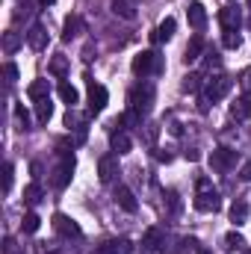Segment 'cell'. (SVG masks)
<instances>
[{
	"instance_id": "cell-36",
	"label": "cell",
	"mask_w": 251,
	"mask_h": 254,
	"mask_svg": "<svg viewBox=\"0 0 251 254\" xmlns=\"http://www.w3.org/2000/svg\"><path fill=\"white\" fill-rule=\"evenodd\" d=\"M3 77H6V83H15V80H18V68L12 63H6L3 65Z\"/></svg>"
},
{
	"instance_id": "cell-14",
	"label": "cell",
	"mask_w": 251,
	"mask_h": 254,
	"mask_svg": "<svg viewBox=\"0 0 251 254\" xmlns=\"http://www.w3.org/2000/svg\"><path fill=\"white\" fill-rule=\"evenodd\" d=\"M110 145H113V151H116V154H127V151L133 148V139L127 136L122 127H119V130H113V133H110Z\"/></svg>"
},
{
	"instance_id": "cell-18",
	"label": "cell",
	"mask_w": 251,
	"mask_h": 254,
	"mask_svg": "<svg viewBox=\"0 0 251 254\" xmlns=\"http://www.w3.org/2000/svg\"><path fill=\"white\" fill-rule=\"evenodd\" d=\"M51 116H54V104H51V98L36 101V122H39V125H48Z\"/></svg>"
},
{
	"instance_id": "cell-32",
	"label": "cell",
	"mask_w": 251,
	"mask_h": 254,
	"mask_svg": "<svg viewBox=\"0 0 251 254\" xmlns=\"http://www.w3.org/2000/svg\"><path fill=\"white\" fill-rule=\"evenodd\" d=\"M12 175H15L12 163H3V192H9V190H12Z\"/></svg>"
},
{
	"instance_id": "cell-19",
	"label": "cell",
	"mask_w": 251,
	"mask_h": 254,
	"mask_svg": "<svg viewBox=\"0 0 251 254\" xmlns=\"http://www.w3.org/2000/svg\"><path fill=\"white\" fill-rule=\"evenodd\" d=\"M201 51H204V39H201V36H195V39L187 45V51H184V63H187V65L195 63V60L201 57Z\"/></svg>"
},
{
	"instance_id": "cell-4",
	"label": "cell",
	"mask_w": 251,
	"mask_h": 254,
	"mask_svg": "<svg viewBox=\"0 0 251 254\" xmlns=\"http://www.w3.org/2000/svg\"><path fill=\"white\" fill-rule=\"evenodd\" d=\"M74 175V154L71 151H60V166L54 169V187L57 190H65L68 181Z\"/></svg>"
},
{
	"instance_id": "cell-1",
	"label": "cell",
	"mask_w": 251,
	"mask_h": 254,
	"mask_svg": "<svg viewBox=\"0 0 251 254\" xmlns=\"http://www.w3.org/2000/svg\"><path fill=\"white\" fill-rule=\"evenodd\" d=\"M192 204L201 213H216L222 207V198H219V190L213 187V181H207V178L198 181V192H195V201Z\"/></svg>"
},
{
	"instance_id": "cell-16",
	"label": "cell",
	"mask_w": 251,
	"mask_h": 254,
	"mask_svg": "<svg viewBox=\"0 0 251 254\" xmlns=\"http://www.w3.org/2000/svg\"><path fill=\"white\" fill-rule=\"evenodd\" d=\"M27 95H30V101H45V98H51V83L48 80H33Z\"/></svg>"
},
{
	"instance_id": "cell-17",
	"label": "cell",
	"mask_w": 251,
	"mask_h": 254,
	"mask_svg": "<svg viewBox=\"0 0 251 254\" xmlns=\"http://www.w3.org/2000/svg\"><path fill=\"white\" fill-rule=\"evenodd\" d=\"M175 27H178V24H175V18H166V21L154 30V42H169V39L175 36Z\"/></svg>"
},
{
	"instance_id": "cell-39",
	"label": "cell",
	"mask_w": 251,
	"mask_h": 254,
	"mask_svg": "<svg viewBox=\"0 0 251 254\" xmlns=\"http://www.w3.org/2000/svg\"><path fill=\"white\" fill-rule=\"evenodd\" d=\"M54 3H57V0H39V6H42V9H48V6H54Z\"/></svg>"
},
{
	"instance_id": "cell-12",
	"label": "cell",
	"mask_w": 251,
	"mask_h": 254,
	"mask_svg": "<svg viewBox=\"0 0 251 254\" xmlns=\"http://www.w3.org/2000/svg\"><path fill=\"white\" fill-rule=\"evenodd\" d=\"M27 45H30L33 51H45V48H48V30H45L42 24H33L30 33H27Z\"/></svg>"
},
{
	"instance_id": "cell-38",
	"label": "cell",
	"mask_w": 251,
	"mask_h": 254,
	"mask_svg": "<svg viewBox=\"0 0 251 254\" xmlns=\"http://www.w3.org/2000/svg\"><path fill=\"white\" fill-rule=\"evenodd\" d=\"M243 181H251V163L243 166Z\"/></svg>"
},
{
	"instance_id": "cell-29",
	"label": "cell",
	"mask_w": 251,
	"mask_h": 254,
	"mask_svg": "<svg viewBox=\"0 0 251 254\" xmlns=\"http://www.w3.org/2000/svg\"><path fill=\"white\" fill-rule=\"evenodd\" d=\"M15 119H18L21 130H30V113L24 110V104H18V107H15Z\"/></svg>"
},
{
	"instance_id": "cell-33",
	"label": "cell",
	"mask_w": 251,
	"mask_h": 254,
	"mask_svg": "<svg viewBox=\"0 0 251 254\" xmlns=\"http://www.w3.org/2000/svg\"><path fill=\"white\" fill-rule=\"evenodd\" d=\"M240 45H243V36H240V33H225V48L234 51V48H240Z\"/></svg>"
},
{
	"instance_id": "cell-25",
	"label": "cell",
	"mask_w": 251,
	"mask_h": 254,
	"mask_svg": "<svg viewBox=\"0 0 251 254\" xmlns=\"http://www.w3.org/2000/svg\"><path fill=\"white\" fill-rule=\"evenodd\" d=\"M39 201H42V187H39V184H30V187L24 190V204H27V207H36Z\"/></svg>"
},
{
	"instance_id": "cell-23",
	"label": "cell",
	"mask_w": 251,
	"mask_h": 254,
	"mask_svg": "<svg viewBox=\"0 0 251 254\" xmlns=\"http://www.w3.org/2000/svg\"><path fill=\"white\" fill-rule=\"evenodd\" d=\"M113 12H116V15H122V18H127V21H133V18H136V9H133V3H130V0H116V3H113Z\"/></svg>"
},
{
	"instance_id": "cell-15",
	"label": "cell",
	"mask_w": 251,
	"mask_h": 254,
	"mask_svg": "<svg viewBox=\"0 0 251 254\" xmlns=\"http://www.w3.org/2000/svg\"><path fill=\"white\" fill-rule=\"evenodd\" d=\"M116 204H119L122 210H127V213H136V207H139V204H136V195L127 190V187H119V190H116Z\"/></svg>"
},
{
	"instance_id": "cell-41",
	"label": "cell",
	"mask_w": 251,
	"mask_h": 254,
	"mask_svg": "<svg viewBox=\"0 0 251 254\" xmlns=\"http://www.w3.org/2000/svg\"><path fill=\"white\" fill-rule=\"evenodd\" d=\"M243 254H251V252H243Z\"/></svg>"
},
{
	"instance_id": "cell-26",
	"label": "cell",
	"mask_w": 251,
	"mask_h": 254,
	"mask_svg": "<svg viewBox=\"0 0 251 254\" xmlns=\"http://www.w3.org/2000/svg\"><path fill=\"white\" fill-rule=\"evenodd\" d=\"M51 74H54V77H65V74H68V60H65V54H57V57L51 60Z\"/></svg>"
},
{
	"instance_id": "cell-8",
	"label": "cell",
	"mask_w": 251,
	"mask_h": 254,
	"mask_svg": "<svg viewBox=\"0 0 251 254\" xmlns=\"http://www.w3.org/2000/svg\"><path fill=\"white\" fill-rule=\"evenodd\" d=\"M107 101H110V92H107L101 83L89 80V110H92V113H101V110L107 107Z\"/></svg>"
},
{
	"instance_id": "cell-5",
	"label": "cell",
	"mask_w": 251,
	"mask_h": 254,
	"mask_svg": "<svg viewBox=\"0 0 251 254\" xmlns=\"http://www.w3.org/2000/svg\"><path fill=\"white\" fill-rule=\"evenodd\" d=\"M154 71H160V57L154 51H142V54L133 57V74L136 77H148Z\"/></svg>"
},
{
	"instance_id": "cell-9",
	"label": "cell",
	"mask_w": 251,
	"mask_h": 254,
	"mask_svg": "<svg viewBox=\"0 0 251 254\" xmlns=\"http://www.w3.org/2000/svg\"><path fill=\"white\" fill-rule=\"evenodd\" d=\"M116 175H119V157H116V154L101 157V163H98V178H101V184H113Z\"/></svg>"
},
{
	"instance_id": "cell-7",
	"label": "cell",
	"mask_w": 251,
	"mask_h": 254,
	"mask_svg": "<svg viewBox=\"0 0 251 254\" xmlns=\"http://www.w3.org/2000/svg\"><path fill=\"white\" fill-rule=\"evenodd\" d=\"M219 21L225 27V33H240V24H243V12L237 3H228L222 12H219Z\"/></svg>"
},
{
	"instance_id": "cell-11",
	"label": "cell",
	"mask_w": 251,
	"mask_h": 254,
	"mask_svg": "<svg viewBox=\"0 0 251 254\" xmlns=\"http://www.w3.org/2000/svg\"><path fill=\"white\" fill-rule=\"evenodd\" d=\"M187 21L192 30H204V24H207V9H204V3H198V0H192L187 6Z\"/></svg>"
},
{
	"instance_id": "cell-34",
	"label": "cell",
	"mask_w": 251,
	"mask_h": 254,
	"mask_svg": "<svg viewBox=\"0 0 251 254\" xmlns=\"http://www.w3.org/2000/svg\"><path fill=\"white\" fill-rule=\"evenodd\" d=\"M240 86H243L246 95L251 92V68H243V71H240Z\"/></svg>"
},
{
	"instance_id": "cell-30",
	"label": "cell",
	"mask_w": 251,
	"mask_h": 254,
	"mask_svg": "<svg viewBox=\"0 0 251 254\" xmlns=\"http://www.w3.org/2000/svg\"><path fill=\"white\" fill-rule=\"evenodd\" d=\"M160 240H163V234H160L157 228H151V231L145 234V246H151V249H160Z\"/></svg>"
},
{
	"instance_id": "cell-24",
	"label": "cell",
	"mask_w": 251,
	"mask_h": 254,
	"mask_svg": "<svg viewBox=\"0 0 251 254\" xmlns=\"http://www.w3.org/2000/svg\"><path fill=\"white\" fill-rule=\"evenodd\" d=\"M231 116L234 119H251V98H243L231 107Z\"/></svg>"
},
{
	"instance_id": "cell-13",
	"label": "cell",
	"mask_w": 251,
	"mask_h": 254,
	"mask_svg": "<svg viewBox=\"0 0 251 254\" xmlns=\"http://www.w3.org/2000/svg\"><path fill=\"white\" fill-rule=\"evenodd\" d=\"M83 33V18L80 15H68L63 24V42H71V39H77Z\"/></svg>"
},
{
	"instance_id": "cell-3",
	"label": "cell",
	"mask_w": 251,
	"mask_h": 254,
	"mask_svg": "<svg viewBox=\"0 0 251 254\" xmlns=\"http://www.w3.org/2000/svg\"><path fill=\"white\" fill-rule=\"evenodd\" d=\"M151 101H154V89L151 86H133L130 89V110L133 113H139V116H145L148 110H151Z\"/></svg>"
},
{
	"instance_id": "cell-35",
	"label": "cell",
	"mask_w": 251,
	"mask_h": 254,
	"mask_svg": "<svg viewBox=\"0 0 251 254\" xmlns=\"http://www.w3.org/2000/svg\"><path fill=\"white\" fill-rule=\"evenodd\" d=\"M3 254H21V246H18L12 237H6V240H3Z\"/></svg>"
},
{
	"instance_id": "cell-20",
	"label": "cell",
	"mask_w": 251,
	"mask_h": 254,
	"mask_svg": "<svg viewBox=\"0 0 251 254\" xmlns=\"http://www.w3.org/2000/svg\"><path fill=\"white\" fill-rule=\"evenodd\" d=\"M246 219H249V204H246V201H234V207H231V222L240 228Z\"/></svg>"
},
{
	"instance_id": "cell-6",
	"label": "cell",
	"mask_w": 251,
	"mask_h": 254,
	"mask_svg": "<svg viewBox=\"0 0 251 254\" xmlns=\"http://www.w3.org/2000/svg\"><path fill=\"white\" fill-rule=\"evenodd\" d=\"M237 166V151H231V148H216L213 154H210V169L213 172H231Z\"/></svg>"
},
{
	"instance_id": "cell-40",
	"label": "cell",
	"mask_w": 251,
	"mask_h": 254,
	"mask_svg": "<svg viewBox=\"0 0 251 254\" xmlns=\"http://www.w3.org/2000/svg\"><path fill=\"white\" fill-rule=\"evenodd\" d=\"M201 254H210V252H201Z\"/></svg>"
},
{
	"instance_id": "cell-31",
	"label": "cell",
	"mask_w": 251,
	"mask_h": 254,
	"mask_svg": "<svg viewBox=\"0 0 251 254\" xmlns=\"http://www.w3.org/2000/svg\"><path fill=\"white\" fill-rule=\"evenodd\" d=\"M198 86H201V77L198 74H187L184 77V92H198Z\"/></svg>"
},
{
	"instance_id": "cell-22",
	"label": "cell",
	"mask_w": 251,
	"mask_h": 254,
	"mask_svg": "<svg viewBox=\"0 0 251 254\" xmlns=\"http://www.w3.org/2000/svg\"><path fill=\"white\" fill-rule=\"evenodd\" d=\"M57 92H60V98H63L68 107H74V104L80 101V92H77L71 83H60V89H57Z\"/></svg>"
},
{
	"instance_id": "cell-37",
	"label": "cell",
	"mask_w": 251,
	"mask_h": 254,
	"mask_svg": "<svg viewBox=\"0 0 251 254\" xmlns=\"http://www.w3.org/2000/svg\"><path fill=\"white\" fill-rule=\"evenodd\" d=\"M30 172H33V178H42V163H33Z\"/></svg>"
},
{
	"instance_id": "cell-28",
	"label": "cell",
	"mask_w": 251,
	"mask_h": 254,
	"mask_svg": "<svg viewBox=\"0 0 251 254\" xmlns=\"http://www.w3.org/2000/svg\"><path fill=\"white\" fill-rule=\"evenodd\" d=\"M240 246H243V234H240V231H231V234H225V249L237 252Z\"/></svg>"
},
{
	"instance_id": "cell-10",
	"label": "cell",
	"mask_w": 251,
	"mask_h": 254,
	"mask_svg": "<svg viewBox=\"0 0 251 254\" xmlns=\"http://www.w3.org/2000/svg\"><path fill=\"white\" fill-rule=\"evenodd\" d=\"M54 231L60 234V237H65V240H71V237H80L83 231H80V225L74 222V219H68L65 213H57L54 216Z\"/></svg>"
},
{
	"instance_id": "cell-21",
	"label": "cell",
	"mask_w": 251,
	"mask_h": 254,
	"mask_svg": "<svg viewBox=\"0 0 251 254\" xmlns=\"http://www.w3.org/2000/svg\"><path fill=\"white\" fill-rule=\"evenodd\" d=\"M18 48H21V36H18L15 30L3 33V54H9V57H12V54H15Z\"/></svg>"
},
{
	"instance_id": "cell-2",
	"label": "cell",
	"mask_w": 251,
	"mask_h": 254,
	"mask_svg": "<svg viewBox=\"0 0 251 254\" xmlns=\"http://www.w3.org/2000/svg\"><path fill=\"white\" fill-rule=\"evenodd\" d=\"M231 86H234V80H231V77H225V74H219L216 80H210V83H207V89H204V104H201V110H207V104L222 101V98L231 92Z\"/></svg>"
},
{
	"instance_id": "cell-27",
	"label": "cell",
	"mask_w": 251,
	"mask_h": 254,
	"mask_svg": "<svg viewBox=\"0 0 251 254\" xmlns=\"http://www.w3.org/2000/svg\"><path fill=\"white\" fill-rule=\"evenodd\" d=\"M39 225H42V219H39L36 213H27V216H24V222H21L24 234H36V231H39Z\"/></svg>"
}]
</instances>
